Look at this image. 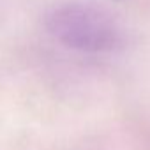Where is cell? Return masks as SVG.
Segmentation results:
<instances>
[{"label": "cell", "mask_w": 150, "mask_h": 150, "mask_svg": "<svg viewBox=\"0 0 150 150\" xmlns=\"http://www.w3.org/2000/svg\"><path fill=\"white\" fill-rule=\"evenodd\" d=\"M46 30L62 46L87 55H104L122 48L124 32L103 7L85 2H65L46 16Z\"/></svg>", "instance_id": "6da1fadb"}]
</instances>
